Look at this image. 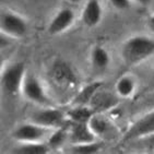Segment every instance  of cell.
Here are the masks:
<instances>
[{
  "mask_svg": "<svg viewBox=\"0 0 154 154\" xmlns=\"http://www.w3.org/2000/svg\"><path fill=\"white\" fill-rule=\"evenodd\" d=\"M21 94L26 101L41 107L54 106V102L48 97L43 83L35 74L26 73L21 88Z\"/></svg>",
  "mask_w": 154,
  "mask_h": 154,
  "instance_id": "3",
  "label": "cell"
},
{
  "mask_svg": "<svg viewBox=\"0 0 154 154\" xmlns=\"http://www.w3.org/2000/svg\"><path fill=\"white\" fill-rule=\"evenodd\" d=\"M146 24H148V27L152 32L154 33V13L150 14L146 19Z\"/></svg>",
  "mask_w": 154,
  "mask_h": 154,
  "instance_id": "23",
  "label": "cell"
},
{
  "mask_svg": "<svg viewBox=\"0 0 154 154\" xmlns=\"http://www.w3.org/2000/svg\"><path fill=\"white\" fill-rule=\"evenodd\" d=\"M51 131L53 130L51 129L29 120L15 127L11 132V138L18 143L44 142V140H47Z\"/></svg>",
  "mask_w": 154,
  "mask_h": 154,
  "instance_id": "7",
  "label": "cell"
},
{
  "mask_svg": "<svg viewBox=\"0 0 154 154\" xmlns=\"http://www.w3.org/2000/svg\"><path fill=\"white\" fill-rule=\"evenodd\" d=\"M132 1L139 3V5H141V6H146V5H149V3L151 2L152 0H132Z\"/></svg>",
  "mask_w": 154,
  "mask_h": 154,
  "instance_id": "24",
  "label": "cell"
},
{
  "mask_svg": "<svg viewBox=\"0 0 154 154\" xmlns=\"http://www.w3.org/2000/svg\"><path fill=\"white\" fill-rule=\"evenodd\" d=\"M90 129L95 134V137H103L109 130V124L101 115V113H94L88 122Z\"/></svg>",
  "mask_w": 154,
  "mask_h": 154,
  "instance_id": "18",
  "label": "cell"
},
{
  "mask_svg": "<svg viewBox=\"0 0 154 154\" xmlns=\"http://www.w3.org/2000/svg\"><path fill=\"white\" fill-rule=\"evenodd\" d=\"M51 149L45 142H31V143H18L12 150V153L17 154H45Z\"/></svg>",
  "mask_w": 154,
  "mask_h": 154,
  "instance_id": "17",
  "label": "cell"
},
{
  "mask_svg": "<svg viewBox=\"0 0 154 154\" xmlns=\"http://www.w3.org/2000/svg\"><path fill=\"white\" fill-rule=\"evenodd\" d=\"M48 78L54 85L63 90L74 88L78 83L74 69L62 59H57L51 63L48 69Z\"/></svg>",
  "mask_w": 154,
  "mask_h": 154,
  "instance_id": "5",
  "label": "cell"
},
{
  "mask_svg": "<svg viewBox=\"0 0 154 154\" xmlns=\"http://www.w3.org/2000/svg\"><path fill=\"white\" fill-rule=\"evenodd\" d=\"M103 19V7L100 0H86L81 12V22L88 29L96 27Z\"/></svg>",
  "mask_w": 154,
  "mask_h": 154,
  "instance_id": "10",
  "label": "cell"
},
{
  "mask_svg": "<svg viewBox=\"0 0 154 154\" xmlns=\"http://www.w3.org/2000/svg\"><path fill=\"white\" fill-rule=\"evenodd\" d=\"M122 58L127 66H137L154 55V38L151 36L132 35L122 43Z\"/></svg>",
  "mask_w": 154,
  "mask_h": 154,
  "instance_id": "1",
  "label": "cell"
},
{
  "mask_svg": "<svg viewBox=\"0 0 154 154\" xmlns=\"http://www.w3.org/2000/svg\"><path fill=\"white\" fill-rule=\"evenodd\" d=\"M93 114H94V112L88 105H73L71 109L67 112V117L71 124L88 122Z\"/></svg>",
  "mask_w": 154,
  "mask_h": 154,
  "instance_id": "16",
  "label": "cell"
},
{
  "mask_svg": "<svg viewBox=\"0 0 154 154\" xmlns=\"http://www.w3.org/2000/svg\"><path fill=\"white\" fill-rule=\"evenodd\" d=\"M96 137L90 129L88 122H75L72 124L69 130V141L72 144H81L95 141Z\"/></svg>",
  "mask_w": 154,
  "mask_h": 154,
  "instance_id": "12",
  "label": "cell"
},
{
  "mask_svg": "<svg viewBox=\"0 0 154 154\" xmlns=\"http://www.w3.org/2000/svg\"><path fill=\"white\" fill-rule=\"evenodd\" d=\"M69 3H71V5H78V3L82 2L83 0H67Z\"/></svg>",
  "mask_w": 154,
  "mask_h": 154,
  "instance_id": "26",
  "label": "cell"
},
{
  "mask_svg": "<svg viewBox=\"0 0 154 154\" xmlns=\"http://www.w3.org/2000/svg\"><path fill=\"white\" fill-rule=\"evenodd\" d=\"M29 30V22L23 15L9 9H2L0 15V31L10 38H21Z\"/></svg>",
  "mask_w": 154,
  "mask_h": 154,
  "instance_id": "2",
  "label": "cell"
},
{
  "mask_svg": "<svg viewBox=\"0 0 154 154\" xmlns=\"http://www.w3.org/2000/svg\"><path fill=\"white\" fill-rule=\"evenodd\" d=\"M117 105H118V95H114L109 92H106L102 90V88L96 91L89 104V106L92 108L94 113L101 114L114 109L117 107Z\"/></svg>",
  "mask_w": 154,
  "mask_h": 154,
  "instance_id": "11",
  "label": "cell"
},
{
  "mask_svg": "<svg viewBox=\"0 0 154 154\" xmlns=\"http://www.w3.org/2000/svg\"><path fill=\"white\" fill-rule=\"evenodd\" d=\"M102 86H103V83L98 82V81L83 86L82 89L78 92V94L75 95V97L73 98V105H88L89 106L93 95L96 93L98 89H101Z\"/></svg>",
  "mask_w": 154,
  "mask_h": 154,
  "instance_id": "15",
  "label": "cell"
},
{
  "mask_svg": "<svg viewBox=\"0 0 154 154\" xmlns=\"http://www.w3.org/2000/svg\"><path fill=\"white\" fill-rule=\"evenodd\" d=\"M154 134V108L149 110L140 118H138L125 134L126 141H136V140Z\"/></svg>",
  "mask_w": 154,
  "mask_h": 154,
  "instance_id": "8",
  "label": "cell"
},
{
  "mask_svg": "<svg viewBox=\"0 0 154 154\" xmlns=\"http://www.w3.org/2000/svg\"><path fill=\"white\" fill-rule=\"evenodd\" d=\"M26 75L25 66L23 62H15L7 66L1 72V89L3 93L9 96L21 94V88L24 78Z\"/></svg>",
  "mask_w": 154,
  "mask_h": 154,
  "instance_id": "4",
  "label": "cell"
},
{
  "mask_svg": "<svg viewBox=\"0 0 154 154\" xmlns=\"http://www.w3.org/2000/svg\"><path fill=\"white\" fill-rule=\"evenodd\" d=\"M148 105H149V106H151V105H152V106H153V108H154V93L151 95V96H150V97H149Z\"/></svg>",
  "mask_w": 154,
  "mask_h": 154,
  "instance_id": "25",
  "label": "cell"
},
{
  "mask_svg": "<svg viewBox=\"0 0 154 154\" xmlns=\"http://www.w3.org/2000/svg\"><path fill=\"white\" fill-rule=\"evenodd\" d=\"M75 22V14L70 8H61L51 19L47 26V32L53 36L60 35L71 29Z\"/></svg>",
  "mask_w": 154,
  "mask_h": 154,
  "instance_id": "9",
  "label": "cell"
},
{
  "mask_svg": "<svg viewBox=\"0 0 154 154\" xmlns=\"http://www.w3.org/2000/svg\"><path fill=\"white\" fill-rule=\"evenodd\" d=\"M90 62L93 68L105 70L110 63V55L102 45H95L90 51Z\"/></svg>",
  "mask_w": 154,
  "mask_h": 154,
  "instance_id": "13",
  "label": "cell"
},
{
  "mask_svg": "<svg viewBox=\"0 0 154 154\" xmlns=\"http://www.w3.org/2000/svg\"><path fill=\"white\" fill-rule=\"evenodd\" d=\"M102 150V143L97 141L81 144H72L70 148V153L73 154H95Z\"/></svg>",
  "mask_w": 154,
  "mask_h": 154,
  "instance_id": "20",
  "label": "cell"
},
{
  "mask_svg": "<svg viewBox=\"0 0 154 154\" xmlns=\"http://www.w3.org/2000/svg\"><path fill=\"white\" fill-rule=\"evenodd\" d=\"M137 90V81L132 75L125 74L117 80L115 84V92L119 98H129Z\"/></svg>",
  "mask_w": 154,
  "mask_h": 154,
  "instance_id": "14",
  "label": "cell"
},
{
  "mask_svg": "<svg viewBox=\"0 0 154 154\" xmlns=\"http://www.w3.org/2000/svg\"><path fill=\"white\" fill-rule=\"evenodd\" d=\"M136 141H138L140 144L142 145V148L144 149L145 151L153 152L154 153V134L142 137V138H140V139L136 140Z\"/></svg>",
  "mask_w": 154,
  "mask_h": 154,
  "instance_id": "21",
  "label": "cell"
},
{
  "mask_svg": "<svg viewBox=\"0 0 154 154\" xmlns=\"http://www.w3.org/2000/svg\"><path fill=\"white\" fill-rule=\"evenodd\" d=\"M29 120L51 130L65 127L66 122H69L67 113H63L62 110L54 106L41 107L39 109L31 114Z\"/></svg>",
  "mask_w": 154,
  "mask_h": 154,
  "instance_id": "6",
  "label": "cell"
},
{
  "mask_svg": "<svg viewBox=\"0 0 154 154\" xmlns=\"http://www.w3.org/2000/svg\"><path fill=\"white\" fill-rule=\"evenodd\" d=\"M112 6L117 10H127L130 8L132 0H108Z\"/></svg>",
  "mask_w": 154,
  "mask_h": 154,
  "instance_id": "22",
  "label": "cell"
},
{
  "mask_svg": "<svg viewBox=\"0 0 154 154\" xmlns=\"http://www.w3.org/2000/svg\"><path fill=\"white\" fill-rule=\"evenodd\" d=\"M67 141H69V130L62 127L51 131V134L47 138L46 143L51 150H59Z\"/></svg>",
  "mask_w": 154,
  "mask_h": 154,
  "instance_id": "19",
  "label": "cell"
}]
</instances>
